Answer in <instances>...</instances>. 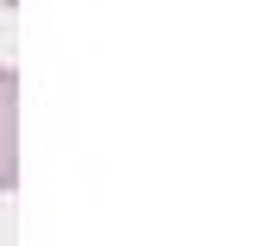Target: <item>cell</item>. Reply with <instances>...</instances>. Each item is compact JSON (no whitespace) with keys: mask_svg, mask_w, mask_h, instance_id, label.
I'll return each instance as SVG.
<instances>
[{"mask_svg":"<svg viewBox=\"0 0 253 246\" xmlns=\"http://www.w3.org/2000/svg\"><path fill=\"white\" fill-rule=\"evenodd\" d=\"M19 189V70L0 63V196Z\"/></svg>","mask_w":253,"mask_h":246,"instance_id":"obj_1","label":"cell"},{"mask_svg":"<svg viewBox=\"0 0 253 246\" xmlns=\"http://www.w3.org/2000/svg\"><path fill=\"white\" fill-rule=\"evenodd\" d=\"M0 6H19V0H0Z\"/></svg>","mask_w":253,"mask_h":246,"instance_id":"obj_2","label":"cell"}]
</instances>
